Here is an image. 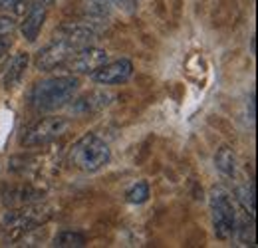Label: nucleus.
Masks as SVG:
<instances>
[{
  "label": "nucleus",
  "instance_id": "9",
  "mask_svg": "<svg viewBox=\"0 0 258 248\" xmlns=\"http://www.w3.org/2000/svg\"><path fill=\"white\" fill-rule=\"evenodd\" d=\"M48 4L42 2V0H34L32 4L28 6V14L22 22V36L28 40V42H36L38 34L42 32V26L46 22V16H48Z\"/></svg>",
  "mask_w": 258,
  "mask_h": 248
},
{
  "label": "nucleus",
  "instance_id": "20",
  "mask_svg": "<svg viewBox=\"0 0 258 248\" xmlns=\"http://www.w3.org/2000/svg\"><path fill=\"white\" fill-rule=\"evenodd\" d=\"M248 119L254 121V92H250V97H248Z\"/></svg>",
  "mask_w": 258,
  "mask_h": 248
},
{
  "label": "nucleus",
  "instance_id": "1",
  "mask_svg": "<svg viewBox=\"0 0 258 248\" xmlns=\"http://www.w3.org/2000/svg\"><path fill=\"white\" fill-rule=\"evenodd\" d=\"M78 78L76 76H54L38 82L30 93V103L36 111H56L68 105L78 92Z\"/></svg>",
  "mask_w": 258,
  "mask_h": 248
},
{
  "label": "nucleus",
  "instance_id": "17",
  "mask_svg": "<svg viewBox=\"0 0 258 248\" xmlns=\"http://www.w3.org/2000/svg\"><path fill=\"white\" fill-rule=\"evenodd\" d=\"M30 4L32 0H0V10H12L14 14H22Z\"/></svg>",
  "mask_w": 258,
  "mask_h": 248
},
{
  "label": "nucleus",
  "instance_id": "21",
  "mask_svg": "<svg viewBox=\"0 0 258 248\" xmlns=\"http://www.w3.org/2000/svg\"><path fill=\"white\" fill-rule=\"evenodd\" d=\"M42 2H46V4H48V6H52V4H54V2H56V0H42Z\"/></svg>",
  "mask_w": 258,
  "mask_h": 248
},
{
  "label": "nucleus",
  "instance_id": "5",
  "mask_svg": "<svg viewBox=\"0 0 258 248\" xmlns=\"http://www.w3.org/2000/svg\"><path fill=\"white\" fill-rule=\"evenodd\" d=\"M76 50L78 48L72 42H68L64 38H60V36H54V40L38 52V56H36V68L42 70V72H50V70H54L58 66H64Z\"/></svg>",
  "mask_w": 258,
  "mask_h": 248
},
{
  "label": "nucleus",
  "instance_id": "18",
  "mask_svg": "<svg viewBox=\"0 0 258 248\" xmlns=\"http://www.w3.org/2000/svg\"><path fill=\"white\" fill-rule=\"evenodd\" d=\"M10 48H12V32L0 34V70H4V62L8 58Z\"/></svg>",
  "mask_w": 258,
  "mask_h": 248
},
{
  "label": "nucleus",
  "instance_id": "6",
  "mask_svg": "<svg viewBox=\"0 0 258 248\" xmlns=\"http://www.w3.org/2000/svg\"><path fill=\"white\" fill-rule=\"evenodd\" d=\"M105 62H107V52L90 44V46L76 50L64 66L72 74H94Z\"/></svg>",
  "mask_w": 258,
  "mask_h": 248
},
{
  "label": "nucleus",
  "instance_id": "11",
  "mask_svg": "<svg viewBox=\"0 0 258 248\" xmlns=\"http://www.w3.org/2000/svg\"><path fill=\"white\" fill-rule=\"evenodd\" d=\"M28 64H30V56H28L26 52H18V54L10 60V64L4 68V70H6V74H4V88H6V90L16 88V86L24 80L26 70H28Z\"/></svg>",
  "mask_w": 258,
  "mask_h": 248
},
{
  "label": "nucleus",
  "instance_id": "15",
  "mask_svg": "<svg viewBox=\"0 0 258 248\" xmlns=\"http://www.w3.org/2000/svg\"><path fill=\"white\" fill-rule=\"evenodd\" d=\"M125 199H127V203H133V205L145 203V201L149 199V185H147L145 181H137L131 189H127Z\"/></svg>",
  "mask_w": 258,
  "mask_h": 248
},
{
  "label": "nucleus",
  "instance_id": "10",
  "mask_svg": "<svg viewBox=\"0 0 258 248\" xmlns=\"http://www.w3.org/2000/svg\"><path fill=\"white\" fill-rule=\"evenodd\" d=\"M44 217L40 213V209L28 207L24 211H16V213H8V217L4 218V228L6 230H28L34 224L42 222Z\"/></svg>",
  "mask_w": 258,
  "mask_h": 248
},
{
  "label": "nucleus",
  "instance_id": "3",
  "mask_svg": "<svg viewBox=\"0 0 258 248\" xmlns=\"http://www.w3.org/2000/svg\"><path fill=\"white\" fill-rule=\"evenodd\" d=\"M209 207H211L215 236L221 240H230L236 232V211L230 201V195L221 187L213 189L209 197Z\"/></svg>",
  "mask_w": 258,
  "mask_h": 248
},
{
  "label": "nucleus",
  "instance_id": "4",
  "mask_svg": "<svg viewBox=\"0 0 258 248\" xmlns=\"http://www.w3.org/2000/svg\"><path fill=\"white\" fill-rule=\"evenodd\" d=\"M68 127H70V121L66 117H44L28 129V133L24 137V145L26 147L48 145V143L56 141L58 137H62L68 131Z\"/></svg>",
  "mask_w": 258,
  "mask_h": 248
},
{
  "label": "nucleus",
  "instance_id": "13",
  "mask_svg": "<svg viewBox=\"0 0 258 248\" xmlns=\"http://www.w3.org/2000/svg\"><path fill=\"white\" fill-rule=\"evenodd\" d=\"M54 246L58 248H82L86 246V236L76 230H62L54 238Z\"/></svg>",
  "mask_w": 258,
  "mask_h": 248
},
{
  "label": "nucleus",
  "instance_id": "2",
  "mask_svg": "<svg viewBox=\"0 0 258 248\" xmlns=\"http://www.w3.org/2000/svg\"><path fill=\"white\" fill-rule=\"evenodd\" d=\"M109 159H111V151L107 143L94 133H86L84 137H80L70 151L72 167L84 173H96L109 163Z\"/></svg>",
  "mask_w": 258,
  "mask_h": 248
},
{
  "label": "nucleus",
  "instance_id": "8",
  "mask_svg": "<svg viewBox=\"0 0 258 248\" xmlns=\"http://www.w3.org/2000/svg\"><path fill=\"white\" fill-rule=\"evenodd\" d=\"M113 95L107 92H101V90H94V92H88L84 95H80L74 103H72V111L76 115H90V113H97L101 109H105L109 103H111Z\"/></svg>",
  "mask_w": 258,
  "mask_h": 248
},
{
  "label": "nucleus",
  "instance_id": "7",
  "mask_svg": "<svg viewBox=\"0 0 258 248\" xmlns=\"http://www.w3.org/2000/svg\"><path fill=\"white\" fill-rule=\"evenodd\" d=\"M133 74V64L127 58H119L115 62H105L99 66L96 72L92 74V80L101 86H117L127 82Z\"/></svg>",
  "mask_w": 258,
  "mask_h": 248
},
{
  "label": "nucleus",
  "instance_id": "19",
  "mask_svg": "<svg viewBox=\"0 0 258 248\" xmlns=\"http://www.w3.org/2000/svg\"><path fill=\"white\" fill-rule=\"evenodd\" d=\"M14 28V18L12 16H0V34H8Z\"/></svg>",
  "mask_w": 258,
  "mask_h": 248
},
{
  "label": "nucleus",
  "instance_id": "16",
  "mask_svg": "<svg viewBox=\"0 0 258 248\" xmlns=\"http://www.w3.org/2000/svg\"><path fill=\"white\" fill-rule=\"evenodd\" d=\"M92 2H96L97 6L117 8V10H123V12H133L137 8V2L135 0H92Z\"/></svg>",
  "mask_w": 258,
  "mask_h": 248
},
{
  "label": "nucleus",
  "instance_id": "14",
  "mask_svg": "<svg viewBox=\"0 0 258 248\" xmlns=\"http://www.w3.org/2000/svg\"><path fill=\"white\" fill-rule=\"evenodd\" d=\"M236 195H238V201L242 203V207H244V211L250 215V217H254V211H256V199H254V187L252 185H242L238 191H236Z\"/></svg>",
  "mask_w": 258,
  "mask_h": 248
},
{
  "label": "nucleus",
  "instance_id": "12",
  "mask_svg": "<svg viewBox=\"0 0 258 248\" xmlns=\"http://www.w3.org/2000/svg\"><path fill=\"white\" fill-rule=\"evenodd\" d=\"M215 167L225 175V177H234L236 175V157L230 147H221L215 155Z\"/></svg>",
  "mask_w": 258,
  "mask_h": 248
}]
</instances>
